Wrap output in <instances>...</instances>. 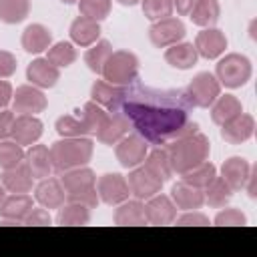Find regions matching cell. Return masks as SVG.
<instances>
[{
  "label": "cell",
  "mask_w": 257,
  "mask_h": 257,
  "mask_svg": "<svg viewBox=\"0 0 257 257\" xmlns=\"http://www.w3.org/2000/svg\"><path fill=\"white\" fill-rule=\"evenodd\" d=\"M203 195H205V201L211 207H225L233 197V189L223 181V177H215L203 189Z\"/></svg>",
  "instance_id": "cell-34"
},
{
  "label": "cell",
  "mask_w": 257,
  "mask_h": 257,
  "mask_svg": "<svg viewBox=\"0 0 257 257\" xmlns=\"http://www.w3.org/2000/svg\"><path fill=\"white\" fill-rule=\"evenodd\" d=\"M62 2H64V4H74L76 0H62Z\"/></svg>",
  "instance_id": "cell-52"
},
{
  "label": "cell",
  "mask_w": 257,
  "mask_h": 257,
  "mask_svg": "<svg viewBox=\"0 0 257 257\" xmlns=\"http://www.w3.org/2000/svg\"><path fill=\"white\" fill-rule=\"evenodd\" d=\"M42 135V122L34 114H20L12 120L10 137L18 145H32Z\"/></svg>",
  "instance_id": "cell-18"
},
{
  "label": "cell",
  "mask_w": 257,
  "mask_h": 257,
  "mask_svg": "<svg viewBox=\"0 0 257 257\" xmlns=\"http://www.w3.org/2000/svg\"><path fill=\"white\" fill-rule=\"evenodd\" d=\"M24 161V151L22 145L16 141H0V169H12Z\"/></svg>",
  "instance_id": "cell-39"
},
{
  "label": "cell",
  "mask_w": 257,
  "mask_h": 257,
  "mask_svg": "<svg viewBox=\"0 0 257 257\" xmlns=\"http://www.w3.org/2000/svg\"><path fill=\"white\" fill-rule=\"evenodd\" d=\"M239 112H243L239 98H235L233 94H225V96H217V100L213 102V110H211V118L215 124H225L227 120H231L233 116H237Z\"/></svg>",
  "instance_id": "cell-30"
},
{
  "label": "cell",
  "mask_w": 257,
  "mask_h": 257,
  "mask_svg": "<svg viewBox=\"0 0 257 257\" xmlns=\"http://www.w3.org/2000/svg\"><path fill=\"white\" fill-rule=\"evenodd\" d=\"M50 42H52V34L42 24H30L22 32V48L26 52H32V54L44 52L50 46Z\"/></svg>",
  "instance_id": "cell-25"
},
{
  "label": "cell",
  "mask_w": 257,
  "mask_h": 257,
  "mask_svg": "<svg viewBox=\"0 0 257 257\" xmlns=\"http://www.w3.org/2000/svg\"><path fill=\"white\" fill-rule=\"evenodd\" d=\"M114 223L116 225H147L145 205L137 201H122V205L114 211Z\"/></svg>",
  "instance_id": "cell-32"
},
{
  "label": "cell",
  "mask_w": 257,
  "mask_h": 257,
  "mask_svg": "<svg viewBox=\"0 0 257 257\" xmlns=\"http://www.w3.org/2000/svg\"><path fill=\"white\" fill-rule=\"evenodd\" d=\"M80 14L94 22L104 20L110 12V0H78Z\"/></svg>",
  "instance_id": "cell-41"
},
{
  "label": "cell",
  "mask_w": 257,
  "mask_h": 257,
  "mask_svg": "<svg viewBox=\"0 0 257 257\" xmlns=\"http://www.w3.org/2000/svg\"><path fill=\"white\" fill-rule=\"evenodd\" d=\"M191 108L187 88H155L135 80L124 86L118 112L147 143L169 145L199 131V124L189 120Z\"/></svg>",
  "instance_id": "cell-1"
},
{
  "label": "cell",
  "mask_w": 257,
  "mask_h": 257,
  "mask_svg": "<svg viewBox=\"0 0 257 257\" xmlns=\"http://www.w3.org/2000/svg\"><path fill=\"white\" fill-rule=\"evenodd\" d=\"M12 120H14L12 110H2V112H0V141H2V139H6V137L10 135Z\"/></svg>",
  "instance_id": "cell-47"
},
{
  "label": "cell",
  "mask_w": 257,
  "mask_h": 257,
  "mask_svg": "<svg viewBox=\"0 0 257 257\" xmlns=\"http://www.w3.org/2000/svg\"><path fill=\"white\" fill-rule=\"evenodd\" d=\"M189 14H191V20L197 26L211 28L219 20L221 8H219V2L217 0H195V4H193V8H191Z\"/></svg>",
  "instance_id": "cell-31"
},
{
  "label": "cell",
  "mask_w": 257,
  "mask_h": 257,
  "mask_svg": "<svg viewBox=\"0 0 257 257\" xmlns=\"http://www.w3.org/2000/svg\"><path fill=\"white\" fill-rule=\"evenodd\" d=\"M167 153H169V159H171L173 173L183 175V173L199 167L201 163H205L209 159L211 143H209V139L205 135H201L197 131L191 137L171 141Z\"/></svg>",
  "instance_id": "cell-2"
},
{
  "label": "cell",
  "mask_w": 257,
  "mask_h": 257,
  "mask_svg": "<svg viewBox=\"0 0 257 257\" xmlns=\"http://www.w3.org/2000/svg\"><path fill=\"white\" fill-rule=\"evenodd\" d=\"M195 48L197 54L205 56V58H217L219 54L225 52L227 48V38L221 30L217 28H205L203 32L197 34L195 38Z\"/></svg>",
  "instance_id": "cell-19"
},
{
  "label": "cell",
  "mask_w": 257,
  "mask_h": 257,
  "mask_svg": "<svg viewBox=\"0 0 257 257\" xmlns=\"http://www.w3.org/2000/svg\"><path fill=\"white\" fill-rule=\"evenodd\" d=\"M179 225H209V219L201 213H185L183 217L177 219Z\"/></svg>",
  "instance_id": "cell-46"
},
{
  "label": "cell",
  "mask_w": 257,
  "mask_h": 257,
  "mask_svg": "<svg viewBox=\"0 0 257 257\" xmlns=\"http://www.w3.org/2000/svg\"><path fill=\"white\" fill-rule=\"evenodd\" d=\"M221 137L231 143V145H241L245 141H249L253 137V131H255V120L251 114H245V112H239L237 116H233L231 120H227L225 124H221Z\"/></svg>",
  "instance_id": "cell-16"
},
{
  "label": "cell",
  "mask_w": 257,
  "mask_h": 257,
  "mask_svg": "<svg viewBox=\"0 0 257 257\" xmlns=\"http://www.w3.org/2000/svg\"><path fill=\"white\" fill-rule=\"evenodd\" d=\"M128 191L139 199V201H143V199H151L153 195H157V193H161V187H163V183L165 181H161L151 169H147L145 165L143 167H133V171L128 173Z\"/></svg>",
  "instance_id": "cell-9"
},
{
  "label": "cell",
  "mask_w": 257,
  "mask_h": 257,
  "mask_svg": "<svg viewBox=\"0 0 257 257\" xmlns=\"http://www.w3.org/2000/svg\"><path fill=\"white\" fill-rule=\"evenodd\" d=\"M12 104L18 114H36L46 108V96L34 84H22L12 92Z\"/></svg>",
  "instance_id": "cell-13"
},
{
  "label": "cell",
  "mask_w": 257,
  "mask_h": 257,
  "mask_svg": "<svg viewBox=\"0 0 257 257\" xmlns=\"http://www.w3.org/2000/svg\"><path fill=\"white\" fill-rule=\"evenodd\" d=\"M24 163H26V167L32 173L34 179H46L52 171L50 151H48L46 145H32L24 153Z\"/></svg>",
  "instance_id": "cell-21"
},
{
  "label": "cell",
  "mask_w": 257,
  "mask_h": 257,
  "mask_svg": "<svg viewBox=\"0 0 257 257\" xmlns=\"http://www.w3.org/2000/svg\"><path fill=\"white\" fill-rule=\"evenodd\" d=\"M60 185L66 193V199L72 203H80L88 209L98 205V193H96V177L90 169L78 167L64 171L60 177Z\"/></svg>",
  "instance_id": "cell-4"
},
{
  "label": "cell",
  "mask_w": 257,
  "mask_h": 257,
  "mask_svg": "<svg viewBox=\"0 0 257 257\" xmlns=\"http://www.w3.org/2000/svg\"><path fill=\"white\" fill-rule=\"evenodd\" d=\"M66 199V193L56 179H44L36 187V201L46 209H58Z\"/></svg>",
  "instance_id": "cell-27"
},
{
  "label": "cell",
  "mask_w": 257,
  "mask_h": 257,
  "mask_svg": "<svg viewBox=\"0 0 257 257\" xmlns=\"http://www.w3.org/2000/svg\"><path fill=\"white\" fill-rule=\"evenodd\" d=\"M110 54H112V46H110V42H108V40H100V42H96L92 48L86 50V54H84V62L88 64V68H90L92 72L100 74V72H102V66H104V62L108 60Z\"/></svg>",
  "instance_id": "cell-38"
},
{
  "label": "cell",
  "mask_w": 257,
  "mask_h": 257,
  "mask_svg": "<svg viewBox=\"0 0 257 257\" xmlns=\"http://www.w3.org/2000/svg\"><path fill=\"white\" fill-rule=\"evenodd\" d=\"M251 165L243 159V157H231L223 163L221 167V177L223 181L233 189V191H241L245 187V181L249 177Z\"/></svg>",
  "instance_id": "cell-22"
},
{
  "label": "cell",
  "mask_w": 257,
  "mask_h": 257,
  "mask_svg": "<svg viewBox=\"0 0 257 257\" xmlns=\"http://www.w3.org/2000/svg\"><path fill=\"white\" fill-rule=\"evenodd\" d=\"M30 12V0H0V20L6 24L22 22Z\"/></svg>",
  "instance_id": "cell-35"
},
{
  "label": "cell",
  "mask_w": 257,
  "mask_h": 257,
  "mask_svg": "<svg viewBox=\"0 0 257 257\" xmlns=\"http://www.w3.org/2000/svg\"><path fill=\"white\" fill-rule=\"evenodd\" d=\"M189 98L193 102V106H201V108H207L211 106L217 96L221 94V84L219 80L209 74V72H199L191 82H189Z\"/></svg>",
  "instance_id": "cell-8"
},
{
  "label": "cell",
  "mask_w": 257,
  "mask_h": 257,
  "mask_svg": "<svg viewBox=\"0 0 257 257\" xmlns=\"http://www.w3.org/2000/svg\"><path fill=\"white\" fill-rule=\"evenodd\" d=\"M50 215L48 211L44 209H38V207H32L28 211V215L24 217V225H50Z\"/></svg>",
  "instance_id": "cell-44"
},
{
  "label": "cell",
  "mask_w": 257,
  "mask_h": 257,
  "mask_svg": "<svg viewBox=\"0 0 257 257\" xmlns=\"http://www.w3.org/2000/svg\"><path fill=\"white\" fill-rule=\"evenodd\" d=\"M100 74L104 76L106 82H110L114 86H126L137 80L139 58L128 50H116L108 56Z\"/></svg>",
  "instance_id": "cell-6"
},
{
  "label": "cell",
  "mask_w": 257,
  "mask_h": 257,
  "mask_svg": "<svg viewBox=\"0 0 257 257\" xmlns=\"http://www.w3.org/2000/svg\"><path fill=\"white\" fill-rule=\"evenodd\" d=\"M118 2H120L122 6H135V4L139 2V0H118Z\"/></svg>",
  "instance_id": "cell-50"
},
{
  "label": "cell",
  "mask_w": 257,
  "mask_h": 257,
  "mask_svg": "<svg viewBox=\"0 0 257 257\" xmlns=\"http://www.w3.org/2000/svg\"><path fill=\"white\" fill-rule=\"evenodd\" d=\"M215 177H217V169H215L213 163H207V161L201 163L199 167H195V169L183 173V181H185L187 185L195 187V189H201V191H203Z\"/></svg>",
  "instance_id": "cell-37"
},
{
  "label": "cell",
  "mask_w": 257,
  "mask_h": 257,
  "mask_svg": "<svg viewBox=\"0 0 257 257\" xmlns=\"http://www.w3.org/2000/svg\"><path fill=\"white\" fill-rule=\"evenodd\" d=\"M106 110L96 102H86L82 108V116L64 114L56 120V131L62 137H86L96 135L100 122L104 120Z\"/></svg>",
  "instance_id": "cell-5"
},
{
  "label": "cell",
  "mask_w": 257,
  "mask_h": 257,
  "mask_svg": "<svg viewBox=\"0 0 257 257\" xmlns=\"http://www.w3.org/2000/svg\"><path fill=\"white\" fill-rule=\"evenodd\" d=\"M247 217L239 209H225L215 217V225H245Z\"/></svg>",
  "instance_id": "cell-43"
},
{
  "label": "cell",
  "mask_w": 257,
  "mask_h": 257,
  "mask_svg": "<svg viewBox=\"0 0 257 257\" xmlns=\"http://www.w3.org/2000/svg\"><path fill=\"white\" fill-rule=\"evenodd\" d=\"M2 201H4V187L0 185V203H2Z\"/></svg>",
  "instance_id": "cell-51"
},
{
  "label": "cell",
  "mask_w": 257,
  "mask_h": 257,
  "mask_svg": "<svg viewBox=\"0 0 257 257\" xmlns=\"http://www.w3.org/2000/svg\"><path fill=\"white\" fill-rule=\"evenodd\" d=\"M171 197L175 201V207L179 209H185V211H191V209H199L203 203H205V195L201 189H195L191 185H187L185 181L173 185L171 189Z\"/></svg>",
  "instance_id": "cell-26"
},
{
  "label": "cell",
  "mask_w": 257,
  "mask_h": 257,
  "mask_svg": "<svg viewBox=\"0 0 257 257\" xmlns=\"http://www.w3.org/2000/svg\"><path fill=\"white\" fill-rule=\"evenodd\" d=\"M96 193L100 197L102 203L106 205H118L122 201L128 199L131 191H128V183L122 175L118 173H106L98 179L96 183Z\"/></svg>",
  "instance_id": "cell-12"
},
{
  "label": "cell",
  "mask_w": 257,
  "mask_h": 257,
  "mask_svg": "<svg viewBox=\"0 0 257 257\" xmlns=\"http://www.w3.org/2000/svg\"><path fill=\"white\" fill-rule=\"evenodd\" d=\"M92 141L84 137H64L62 141L52 143L50 161L56 173L84 167L92 157Z\"/></svg>",
  "instance_id": "cell-3"
},
{
  "label": "cell",
  "mask_w": 257,
  "mask_h": 257,
  "mask_svg": "<svg viewBox=\"0 0 257 257\" xmlns=\"http://www.w3.org/2000/svg\"><path fill=\"white\" fill-rule=\"evenodd\" d=\"M145 167L151 169L161 181H167L173 177V167H171V159H169V153L163 151V149H155L153 153H147L145 157Z\"/></svg>",
  "instance_id": "cell-36"
},
{
  "label": "cell",
  "mask_w": 257,
  "mask_h": 257,
  "mask_svg": "<svg viewBox=\"0 0 257 257\" xmlns=\"http://www.w3.org/2000/svg\"><path fill=\"white\" fill-rule=\"evenodd\" d=\"M143 12L149 20L167 18L173 12V0H143Z\"/></svg>",
  "instance_id": "cell-42"
},
{
  "label": "cell",
  "mask_w": 257,
  "mask_h": 257,
  "mask_svg": "<svg viewBox=\"0 0 257 257\" xmlns=\"http://www.w3.org/2000/svg\"><path fill=\"white\" fill-rule=\"evenodd\" d=\"M185 36V26L179 18L167 16L161 20H155V24L149 30V38L157 48H167L177 44Z\"/></svg>",
  "instance_id": "cell-10"
},
{
  "label": "cell",
  "mask_w": 257,
  "mask_h": 257,
  "mask_svg": "<svg viewBox=\"0 0 257 257\" xmlns=\"http://www.w3.org/2000/svg\"><path fill=\"white\" fill-rule=\"evenodd\" d=\"M122 92H124V86H114L110 82H104V80H96L92 84V100L100 106H104L108 112H118V106H120V100H122Z\"/></svg>",
  "instance_id": "cell-23"
},
{
  "label": "cell",
  "mask_w": 257,
  "mask_h": 257,
  "mask_svg": "<svg viewBox=\"0 0 257 257\" xmlns=\"http://www.w3.org/2000/svg\"><path fill=\"white\" fill-rule=\"evenodd\" d=\"M197 56H199L197 54V48L193 44H189V42H181V44L177 42L171 48H167V52H165V60L171 66L179 68V70L191 68L197 62Z\"/></svg>",
  "instance_id": "cell-29"
},
{
  "label": "cell",
  "mask_w": 257,
  "mask_h": 257,
  "mask_svg": "<svg viewBox=\"0 0 257 257\" xmlns=\"http://www.w3.org/2000/svg\"><path fill=\"white\" fill-rule=\"evenodd\" d=\"M16 70V56L8 50H0V78L14 74Z\"/></svg>",
  "instance_id": "cell-45"
},
{
  "label": "cell",
  "mask_w": 257,
  "mask_h": 257,
  "mask_svg": "<svg viewBox=\"0 0 257 257\" xmlns=\"http://www.w3.org/2000/svg\"><path fill=\"white\" fill-rule=\"evenodd\" d=\"M251 78V62L243 54H227L217 64V80H221L229 88L243 86Z\"/></svg>",
  "instance_id": "cell-7"
},
{
  "label": "cell",
  "mask_w": 257,
  "mask_h": 257,
  "mask_svg": "<svg viewBox=\"0 0 257 257\" xmlns=\"http://www.w3.org/2000/svg\"><path fill=\"white\" fill-rule=\"evenodd\" d=\"M128 126L131 122L122 112H106L104 120L96 131V139L104 145H114L128 133Z\"/></svg>",
  "instance_id": "cell-17"
},
{
  "label": "cell",
  "mask_w": 257,
  "mask_h": 257,
  "mask_svg": "<svg viewBox=\"0 0 257 257\" xmlns=\"http://www.w3.org/2000/svg\"><path fill=\"white\" fill-rule=\"evenodd\" d=\"M193 4H195V0H173V6H177V12L183 14V16L191 12Z\"/></svg>",
  "instance_id": "cell-49"
},
{
  "label": "cell",
  "mask_w": 257,
  "mask_h": 257,
  "mask_svg": "<svg viewBox=\"0 0 257 257\" xmlns=\"http://www.w3.org/2000/svg\"><path fill=\"white\" fill-rule=\"evenodd\" d=\"M88 219H90V211L80 203L68 201V205L62 203L58 207V217H56L58 225H86Z\"/></svg>",
  "instance_id": "cell-33"
},
{
  "label": "cell",
  "mask_w": 257,
  "mask_h": 257,
  "mask_svg": "<svg viewBox=\"0 0 257 257\" xmlns=\"http://www.w3.org/2000/svg\"><path fill=\"white\" fill-rule=\"evenodd\" d=\"M116 153V159L122 167L126 169H133V167H139L147 153H149V147H147V141L141 137V135H128V137H122L114 149Z\"/></svg>",
  "instance_id": "cell-11"
},
{
  "label": "cell",
  "mask_w": 257,
  "mask_h": 257,
  "mask_svg": "<svg viewBox=\"0 0 257 257\" xmlns=\"http://www.w3.org/2000/svg\"><path fill=\"white\" fill-rule=\"evenodd\" d=\"M0 181H2V187L6 191H10V193H28L32 189L34 177L28 171L26 163L22 161L20 165H16L12 169H6L2 173V177H0Z\"/></svg>",
  "instance_id": "cell-24"
},
{
  "label": "cell",
  "mask_w": 257,
  "mask_h": 257,
  "mask_svg": "<svg viewBox=\"0 0 257 257\" xmlns=\"http://www.w3.org/2000/svg\"><path fill=\"white\" fill-rule=\"evenodd\" d=\"M32 199L26 193H14L10 197H4L0 203V219L2 225H20L24 223V217L32 209Z\"/></svg>",
  "instance_id": "cell-14"
},
{
  "label": "cell",
  "mask_w": 257,
  "mask_h": 257,
  "mask_svg": "<svg viewBox=\"0 0 257 257\" xmlns=\"http://www.w3.org/2000/svg\"><path fill=\"white\" fill-rule=\"evenodd\" d=\"M46 60H50L54 66H70L74 60H76V50L70 42H56L50 50H48V56Z\"/></svg>",
  "instance_id": "cell-40"
},
{
  "label": "cell",
  "mask_w": 257,
  "mask_h": 257,
  "mask_svg": "<svg viewBox=\"0 0 257 257\" xmlns=\"http://www.w3.org/2000/svg\"><path fill=\"white\" fill-rule=\"evenodd\" d=\"M12 100V86L8 80H0V108H4Z\"/></svg>",
  "instance_id": "cell-48"
},
{
  "label": "cell",
  "mask_w": 257,
  "mask_h": 257,
  "mask_svg": "<svg viewBox=\"0 0 257 257\" xmlns=\"http://www.w3.org/2000/svg\"><path fill=\"white\" fill-rule=\"evenodd\" d=\"M145 215H147V223L151 225H169L177 219V207L167 195L157 193L151 199H147Z\"/></svg>",
  "instance_id": "cell-15"
},
{
  "label": "cell",
  "mask_w": 257,
  "mask_h": 257,
  "mask_svg": "<svg viewBox=\"0 0 257 257\" xmlns=\"http://www.w3.org/2000/svg\"><path fill=\"white\" fill-rule=\"evenodd\" d=\"M98 36H100V26H98V22H94L90 18L78 16L70 24V38L78 46H90L98 40Z\"/></svg>",
  "instance_id": "cell-28"
},
{
  "label": "cell",
  "mask_w": 257,
  "mask_h": 257,
  "mask_svg": "<svg viewBox=\"0 0 257 257\" xmlns=\"http://www.w3.org/2000/svg\"><path fill=\"white\" fill-rule=\"evenodd\" d=\"M26 76L28 80L38 86V88H50L56 84V80L60 78V72H58V66H54L50 60L46 58H36L28 64L26 68Z\"/></svg>",
  "instance_id": "cell-20"
}]
</instances>
